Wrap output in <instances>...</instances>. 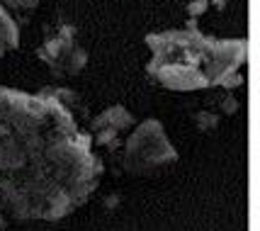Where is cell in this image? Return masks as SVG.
<instances>
[{"label":"cell","mask_w":260,"mask_h":231,"mask_svg":"<svg viewBox=\"0 0 260 231\" xmlns=\"http://www.w3.org/2000/svg\"><path fill=\"white\" fill-rule=\"evenodd\" d=\"M105 171L90 131L49 88H0V207L15 221H56L95 192Z\"/></svg>","instance_id":"obj_1"},{"label":"cell","mask_w":260,"mask_h":231,"mask_svg":"<svg viewBox=\"0 0 260 231\" xmlns=\"http://www.w3.org/2000/svg\"><path fill=\"white\" fill-rule=\"evenodd\" d=\"M153 58L146 73L168 90L216 88L219 78L246 63V39H214L200 29H170L146 37Z\"/></svg>","instance_id":"obj_2"},{"label":"cell","mask_w":260,"mask_h":231,"mask_svg":"<svg viewBox=\"0 0 260 231\" xmlns=\"http://www.w3.org/2000/svg\"><path fill=\"white\" fill-rule=\"evenodd\" d=\"M175 161L178 151L173 149L158 119H146L126 141H122V168L132 175H148Z\"/></svg>","instance_id":"obj_3"},{"label":"cell","mask_w":260,"mask_h":231,"mask_svg":"<svg viewBox=\"0 0 260 231\" xmlns=\"http://www.w3.org/2000/svg\"><path fill=\"white\" fill-rule=\"evenodd\" d=\"M37 58L58 78L78 76L88 66V51L78 44V32L73 24H63L58 35L44 39L37 49Z\"/></svg>","instance_id":"obj_4"},{"label":"cell","mask_w":260,"mask_h":231,"mask_svg":"<svg viewBox=\"0 0 260 231\" xmlns=\"http://www.w3.org/2000/svg\"><path fill=\"white\" fill-rule=\"evenodd\" d=\"M134 115L122 107V105H112L110 110H105L102 115L90 119V137L92 146H105V149H122V141L129 129L134 127Z\"/></svg>","instance_id":"obj_5"},{"label":"cell","mask_w":260,"mask_h":231,"mask_svg":"<svg viewBox=\"0 0 260 231\" xmlns=\"http://www.w3.org/2000/svg\"><path fill=\"white\" fill-rule=\"evenodd\" d=\"M17 44H20V29H17L15 20L10 17L8 8L0 3V58L5 56L8 51L17 49Z\"/></svg>","instance_id":"obj_6"},{"label":"cell","mask_w":260,"mask_h":231,"mask_svg":"<svg viewBox=\"0 0 260 231\" xmlns=\"http://www.w3.org/2000/svg\"><path fill=\"white\" fill-rule=\"evenodd\" d=\"M49 92H54L73 115H85L88 112V107H85V103H83V97H80L78 92L68 90V88H49Z\"/></svg>","instance_id":"obj_7"},{"label":"cell","mask_w":260,"mask_h":231,"mask_svg":"<svg viewBox=\"0 0 260 231\" xmlns=\"http://www.w3.org/2000/svg\"><path fill=\"white\" fill-rule=\"evenodd\" d=\"M192 124L197 131H214L219 127V112H209V110H200L192 115Z\"/></svg>","instance_id":"obj_8"},{"label":"cell","mask_w":260,"mask_h":231,"mask_svg":"<svg viewBox=\"0 0 260 231\" xmlns=\"http://www.w3.org/2000/svg\"><path fill=\"white\" fill-rule=\"evenodd\" d=\"M238 85H243V76H241V69L224 73V76L219 78V83H216V88H224V90H234V88H238Z\"/></svg>","instance_id":"obj_9"},{"label":"cell","mask_w":260,"mask_h":231,"mask_svg":"<svg viewBox=\"0 0 260 231\" xmlns=\"http://www.w3.org/2000/svg\"><path fill=\"white\" fill-rule=\"evenodd\" d=\"M216 107H219V117H229L238 110V100L234 95H224V97L216 103Z\"/></svg>","instance_id":"obj_10"},{"label":"cell","mask_w":260,"mask_h":231,"mask_svg":"<svg viewBox=\"0 0 260 231\" xmlns=\"http://www.w3.org/2000/svg\"><path fill=\"white\" fill-rule=\"evenodd\" d=\"M5 8H10V10H20V12H24V10H34L42 0H0Z\"/></svg>","instance_id":"obj_11"},{"label":"cell","mask_w":260,"mask_h":231,"mask_svg":"<svg viewBox=\"0 0 260 231\" xmlns=\"http://www.w3.org/2000/svg\"><path fill=\"white\" fill-rule=\"evenodd\" d=\"M207 8H209V0H192V3L185 5V10H187V17H190V20H197L200 15H204Z\"/></svg>","instance_id":"obj_12"},{"label":"cell","mask_w":260,"mask_h":231,"mask_svg":"<svg viewBox=\"0 0 260 231\" xmlns=\"http://www.w3.org/2000/svg\"><path fill=\"white\" fill-rule=\"evenodd\" d=\"M216 10H226V0H209Z\"/></svg>","instance_id":"obj_13"},{"label":"cell","mask_w":260,"mask_h":231,"mask_svg":"<svg viewBox=\"0 0 260 231\" xmlns=\"http://www.w3.org/2000/svg\"><path fill=\"white\" fill-rule=\"evenodd\" d=\"M5 226H8V219H5V214H3V212H0V231L5 229Z\"/></svg>","instance_id":"obj_14"}]
</instances>
